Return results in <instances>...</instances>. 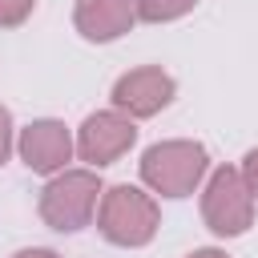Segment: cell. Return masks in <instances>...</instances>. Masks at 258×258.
Returning a JSON list of instances; mask_svg holds the SVG:
<instances>
[{
  "label": "cell",
  "instance_id": "1",
  "mask_svg": "<svg viewBox=\"0 0 258 258\" xmlns=\"http://www.w3.org/2000/svg\"><path fill=\"white\" fill-rule=\"evenodd\" d=\"M157 226H161V210L141 185H109L97 202V230L113 246L137 250L153 242Z\"/></svg>",
  "mask_w": 258,
  "mask_h": 258
},
{
  "label": "cell",
  "instance_id": "2",
  "mask_svg": "<svg viewBox=\"0 0 258 258\" xmlns=\"http://www.w3.org/2000/svg\"><path fill=\"white\" fill-rule=\"evenodd\" d=\"M210 153L202 141H157L141 153V181L161 198H185L202 185Z\"/></svg>",
  "mask_w": 258,
  "mask_h": 258
},
{
  "label": "cell",
  "instance_id": "3",
  "mask_svg": "<svg viewBox=\"0 0 258 258\" xmlns=\"http://www.w3.org/2000/svg\"><path fill=\"white\" fill-rule=\"evenodd\" d=\"M101 194H105V185H101L97 169H60L40 189V206L36 210H40L44 226H52L60 234H73V230L93 222Z\"/></svg>",
  "mask_w": 258,
  "mask_h": 258
},
{
  "label": "cell",
  "instance_id": "4",
  "mask_svg": "<svg viewBox=\"0 0 258 258\" xmlns=\"http://www.w3.org/2000/svg\"><path fill=\"white\" fill-rule=\"evenodd\" d=\"M202 218L218 238H238L250 230L254 222V198L242 181V173L234 165H222L210 173L206 189H202Z\"/></svg>",
  "mask_w": 258,
  "mask_h": 258
},
{
  "label": "cell",
  "instance_id": "5",
  "mask_svg": "<svg viewBox=\"0 0 258 258\" xmlns=\"http://www.w3.org/2000/svg\"><path fill=\"white\" fill-rule=\"evenodd\" d=\"M133 141H137V125L125 113H117V109H101V113L85 117V125L77 129L73 145H77L81 161H89L93 169H101V165H113L121 153H129Z\"/></svg>",
  "mask_w": 258,
  "mask_h": 258
},
{
  "label": "cell",
  "instance_id": "6",
  "mask_svg": "<svg viewBox=\"0 0 258 258\" xmlns=\"http://www.w3.org/2000/svg\"><path fill=\"white\" fill-rule=\"evenodd\" d=\"M177 85L165 69L157 64H141V69H129L125 77H117L113 85V109L125 113L129 121H141V117H153L161 113L169 101H173Z\"/></svg>",
  "mask_w": 258,
  "mask_h": 258
},
{
  "label": "cell",
  "instance_id": "7",
  "mask_svg": "<svg viewBox=\"0 0 258 258\" xmlns=\"http://www.w3.org/2000/svg\"><path fill=\"white\" fill-rule=\"evenodd\" d=\"M16 149H20V161H24L32 173H44V177L60 173V169L73 161V153H77L73 133L64 129V121H52V117H40V121L24 125Z\"/></svg>",
  "mask_w": 258,
  "mask_h": 258
},
{
  "label": "cell",
  "instance_id": "8",
  "mask_svg": "<svg viewBox=\"0 0 258 258\" xmlns=\"http://www.w3.org/2000/svg\"><path fill=\"white\" fill-rule=\"evenodd\" d=\"M73 24L85 40L109 44L125 36L137 24V0H77L73 4Z\"/></svg>",
  "mask_w": 258,
  "mask_h": 258
},
{
  "label": "cell",
  "instance_id": "9",
  "mask_svg": "<svg viewBox=\"0 0 258 258\" xmlns=\"http://www.w3.org/2000/svg\"><path fill=\"white\" fill-rule=\"evenodd\" d=\"M198 0H137V20L145 24H165V20H177L185 12H194Z\"/></svg>",
  "mask_w": 258,
  "mask_h": 258
},
{
  "label": "cell",
  "instance_id": "10",
  "mask_svg": "<svg viewBox=\"0 0 258 258\" xmlns=\"http://www.w3.org/2000/svg\"><path fill=\"white\" fill-rule=\"evenodd\" d=\"M36 0H0V28H16L32 16Z\"/></svg>",
  "mask_w": 258,
  "mask_h": 258
},
{
  "label": "cell",
  "instance_id": "11",
  "mask_svg": "<svg viewBox=\"0 0 258 258\" xmlns=\"http://www.w3.org/2000/svg\"><path fill=\"white\" fill-rule=\"evenodd\" d=\"M242 181H246V189H250V198L258 202V149H250L246 157H242Z\"/></svg>",
  "mask_w": 258,
  "mask_h": 258
},
{
  "label": "cell",
  "instance_id": "12",
  "mask_svg": "<svg viewBox=\"0 0 258 258\" xmlns=\"http://www.w3.org/2000/svg\"><path fill=\"white\" fill-rule=\"evenodd\" d=\"M8 153H12V113L0 105V165L8 161Z\"/></svg>",
  "mask_w": 258,
  "mask_h": 258
},
{
  "label": "cell",
  "instance_id": "13",
  "mask_svg": "<svg viewBox=\"0 0 258 258\" xmlns=\"http://www.w3.org/2000/svg\"><path fill=\"white\" fill-rule=\"evenodd\" d=\"M12 258H60L56 250H44V246H32V250H16Z\"/></svg>",
  "mask_w": 258,
  "mask_h": 258
},
{
  "label": "cell",
  "instance_id": "14",
  "mask_svg": "<svg viewBox=\"0 0 258 258\" xmlns=\"http://www.w3.org/2000/svg\"><path fill=\"white\" fill-rule=\"evenodd\" d=\"M185 258H230L226 250H214V246H206V250H194V254H185Z\"/></svg>",
  "mask_w": 258,
  "mask_h": 258
}]
</instances>
